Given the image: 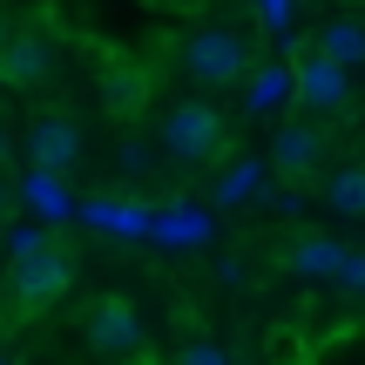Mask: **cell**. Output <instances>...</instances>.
<instances>
[{
	"label": "cell",
	"instance_id": "2",
	"mask_svg": "<svg viewBox=\"0 0 365 365\" xmlns=\"http://www.w3.org/2000/svg\"><path fill=\"white\" fill-rule=\"evenodd\" d=\"M81 345H88L95 359H149V325L135 318L129 298H95L88 318H81Z\"/></svg>",
	"mask_w": 365,
	"mask_h": 365
},
{
	"label": "cell",
	"instance_id": "16",
	"mask_svg": "<svg viewBox=\"0 0 365 365\" xmlns=\"http://www.w3.org/2000/svg\"><path fill=\"white\" fill-rule=\"evenodd\" d=\"M7 41H14V34H7V14H0V48H7Z\"/></svg>",
	"mask_w": 365,
	"mask_h": 365
},
{
	"label": "cell",
	"instance_id": "14",
	"mask_svg": "<svg viewBox=\"0 0 365 365\" xmlns=\"http://www.w3.org/2000/svg\"><path fill=\"white\" fill-rule=\"evenodd\" d=\"M176 359H190V365H217V359H230V352H223L217 339H190V345L176 352Z\"/></svg>",
	"mask_w": 365,
	"mask_h": 365
},
{
	"label": "cell",
	"instance_id": "5",
	"mask_svg": "<svg viewBox=\"0 0 365 365\" xmlns=\"http://www.w3.org/2000/svg\"><path fill=\"white\" fill-rule=\"evenodd\" d=\"M291 88H298V102H304V108H318V115H339L345 95H352V68H345L339 54L318 48V54H304V61H298Z\"/></svg>",
	"mask_w": 365,
	"mask_h": 365
},
{
	"label": "cell",
	"instance_id": "4",
	"mask_svg": "<svg viewBox=\"0 0 365 365\" xmlns=\"http://www.w3.org/2000/svg\"><path fill=\"white\" fill-rule=\"evenodd\" d=\"M68 291V257L41 237L34 250H14V264H7V298H14V312H41V304H54Z\"/></svg>",
	"mask_w": 365,
	"mask_h": 365
},
{
	"label": "cell",
	"instance_id": "9",
	"mask_svg": "<svg viewBox=\"0 0 365 365\" xmlns=\"http://www.w3.org/2000/svg\"><path fill=\"white\" fill-rule=\"evenodd\" d=\"M102 108L115 122H135L149 108V68H108L102 75Z\"/></svg>",
	"mask_w": 365,
	"mask_h": 365
},
{
	"label": "cell",
	"instance_id": "15",
	"mask_svg": "<svg viewBox=\"0 0 365 365\" xmlns=\"http://www.w3.org/2000/svg\"><path fill=\"white\" fill-rule=\"evenodd\" d=\"M14 210H21V190H14V176H0V223H7Z\"/></svg>",
	"mask_w": 365,
	"mask_h": 365
},
{
	"label": "cell",
	"instance_id": "13",
	"mask_svg": "<svg viewBox=\"0 0 365 365\" xmlns=\"http://www.w3.org/2000/svg\"><path fill=\"white\" fill-rule=\"evenodd\" d=\"M339 284L365 298V250H345V264H339Z\"/></svg>",
	"mask_w": 365,
	"mask_h": 365
},
{
	"label": "cell",
	"instance_id": "1",
	"mask_svg": "<svg viewBox=\"0 0 365 365\" xmlns=\"http://www.w3.org/2000/svg\"><path fill=\"white\" fill-rule=\"evenodd\" d=\"M223 135H230L223 108L203 102V95H190V102H176L170 115H163V156H170L176 170H210V163L223 156Z\"/></svg>",
	"mask_w": 365,
	"mask_h": 365
},
{
	"label": "cell",
	"instance_id": "3",
	"mask_svg": "<svg viewBox=\"0 0 365 365\" xmlns=\"http://www.w3.org/2000/svg\"><path fill=\"white\" fill-rule=\"evenodd\" d=\"M244 68H250V48L230 27H196V34L182 41V75H190L196 88H230V81H244Z\"/></svg>",
	"mask_w": 365,
	"mask_h": 365
},
{
	"label": "cell",
	"instance_id": "8",
	"mask_svg": "<svg viewBox=\"0 0 365 365\" xmlns=\"http://www.w3.org/2000/svg\"><path fill=\"white\" fill-rule=\"evenodd\" d=\"M48 68H54V48L41 34H14L7 48H0V81H14V88H34Z\"/></svg>",
	"mask_w": 365,
	"mask_h": 365
},
{
	"label": "cell",
	"instance_id": "6",
	"mask_svg": "<svg viewBox=\"0 0 365 365\" xmlns=\"http://www.w3.org/2000/svg\"><path fill=\"white\" fill-rule=\"evenodd\" d=\"M21 149L41 163V170L61 176V170H75V163H81V122L75 115H34V122H27V135H21Z\"/></svg>",
	"mask_w": 365,
	"mask_h": 365
},
{
	"label": "cell",
	"instance_id": "10",
	"mask_svg": "<svg viewBox=\"0 0 365 365\" xmlns=\"http://www.w3.org/2000/svg\"><path fill=\"white\" fill-rule=\"evenodd\" d=\"M339 264H345L339 237H298V244H291V271L298 277H339Z\"/></svg>",
	"mask_w": 365,
	"mask_h": 365
},
{
	"label": "cell",
	"instance_id": "7",
	"mask_svg": "<svg viewBox=\"0 0 365 365\" xmlns=\"http://www.w3.org/2000/svg\"><path fill=\"white\" fill-rule=\"evenodd\" d=\"M318 163H325V129H312V122H284V129L271 135V170L277 176L304 182Z\"/></svg>",
	"mask_w": 365,
	"mask_h": 365
},
{
	"label": "cell",
	"instance_id": "12",
	"mask_svg": "<svg viewBox=\"0 0 365 365\" xmlns=\"http://www.w3.org/2000/svg\"><path fill=\"white\" fill-rule=\"evenodd\" d=\"M318 48H325V54H339L345 68H359V61H365V27H359V21H325Z\"/></svg>",
	"mask_w": 365,
	"mask_h": 365
},
{
	"label": "cell",
	"instance_id": "11",
	"mask_svg": "<svg viewBox=\"0 0 365 365\" xmlns=\"http://www.w3.org/2000/svg\"><path fill=\"white\" fill-rule=\"evenodd\" d=\"M325 203L339 210V217H365V163H352V170H331L325 176Z\"/></svg>",
	"mask_w": 365,
	"mask_h": 365
}]
</instances>
